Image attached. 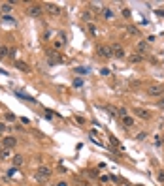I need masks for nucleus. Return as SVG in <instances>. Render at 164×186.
Instances as JSON below:
<instances>
[{
  "label": "nucleus",
  "instance_id": "obj_1",
  "mask_svg": "<svg viewBox=\"0 0 164 186\" xmlns=\"http://www.w3.org/2000/svg\"><path fill=\"white\" fill-rule=\"evenodd\" d=\"M42 13H44V6L42 4H30V6H28V15L34 17V19L40 17Z\"/></svg>",
  "mask_w": 164,
  "mask_h": 186
},
{
  "label": "nucleus",
  "instance_id": "obj_2",
  "mask_svg": "<svg viewBox=\"0 0 164 186\" xmlns=\"http://www.w3.org/2000/svg\"><path fill=\"white\" fill-rule=\"evenodd\" d=\"M147 94L153 96V98H159V96H164V87L162 85H151L147 88Z\"/></svg>",
  "mask_w": 164,
  "mask_h": 186
},
{
  "label": "nucleus",
  "instance_id": "obj_3",
  "mask_svg": "<svg viewBox=\"0 0 164 186\" xmlns=\"http://www.w3.org/2000/svg\"><path fill=\"white\" fill-rule=\"evenodd\" d=\"M98 57H102V58H109V57H113V51H111V45H98Z\"/></svg>",
  "mask_w": 164,
  "mask_h": 186
},
{
  "label": "nucleus",
  "instance_id": "obj_4",
  "mask_svg": "<svg viewBox=\"0 0 164 186\" xmlns=\"http://www.w3.org/2000/svg\"><path fill=\"white\" fill-rule=\"evenodd\" d=\"M49 177H51V169H49V167H40V169L36 171V179H38L40 182H42V181H47Z\"/></svg>",
  "mask_w": 164,
  "mask_h": 186
},
{
  "label": "nucleus",
  "instance_id": "obj_5",
  "mask_svg": "<svg viewBox=\"0 0 164 186\" xmlns=\"http://www.w3.org/2000/svg\"><path fill=\"white\" fill-rule=\"evenodd\" d=\"M136 53L138 55H145V53H149V43H147V40H142V41H138L136 43Z\"/></svg>",
  "mask_w": 164,
  "mask_h": 186
},
{
  "label": "nucleus",
  "instance_id": "obj_6",
  "mask_svg": "<svg viewBox=\"0 0 164 186\" xmlns=\"http://www.w3.org/2000/svg\"><path fill=\"white\" fill-rule=\"evenodd\" d=\"M2 145H4V149H13L17 145V139H15L13 135H6L4 139H2Z\"/></svg>",
  "mask_w": 164,
  "mask_h": 186
},
{
  "label": "nucleus",
  "instance_id": "obj_7",
  "mask_svg": "<svg viewBox=\"0 0 164 186\" xmlns=\"http://www.w3.org/2000/svg\"><path fill=\"white\" fill-rule=\"evenodd\" d=\"M47 62H49L51 66H55V64L61 62V57H58V53H55V51H47Z\"/></svg>",
  "mask_w": 164,
  "mask_h": 186
},
{
  "label": "nucleus",
  "instance_id": "obj_8",
  "mask_svg": "<svg viewBox=\"0 0 164 186\" xmlns=\"http://www.w3.org/2000/svg\"><path fill=\"white\" fill-rule=\"evenodd\" d=\"M44 10H47L51 15H61V13H62V10L58 8L57 4H45V6H44Z\"/></svg>",
  "mask_w": 164,
  "mask_h": 186
},
{
  "label": "nucleus",
  "instance_id": "obj_9",
  "mask_svg": "<svg viewBox=\"0 0 164 186\" xmlns=\"http://www.w3.org/2000/svg\"><path fill=\"white\" fill-rule=\"evenodd\" d=\"M111 51H113V57H117V58H123V57H125V49H123L119 43H113V45H111Z\"/></svg>",
  "mask_w": 164,
  "mask_h": 186
},
{
  "label": "nucleus",
  "instance_id": "obj_10",
  "mask_svg": "<svg viewBox=\"0 0 164 186\" xmlns=\"http://www.w3.org/2000/svg\"><path fill=\"white\" fill-rule=\"evenodd\" d=\"M134 113H136L140 118H143V121H149V118H151L149 109H142V107H138V109H134Z\"/></svg>",
  "mask_w": 164,
  "mask_h": 186
},
{
  "label": "nucleus",
  "instance_id": "obj_11",
  "mask_svg": "<svg viewBox=\"0 0 164 186\" xmlns=\"http://www.w3.org/2000/svg\"><path fill=\"white\" fill-rule=\"evenodd\" d=\"M64 45H66V36H64V32H61L58 40H55V49H62Z\"/></svg>",
  "mask_w": 164,
  "mask_h": 186
},
{
  "label": "nucleus",
  "instance_id": "obj_12",
  "mask_svg": "<svg viewBox=\"0 0 164 186\" xmlns=\"http://www.w3.org/2000/svg\"><path fill=\"white\" fill-rule=\"evenodd\" d=\"M13 57V49H10L8 45H0V58H6V57Z\"/></svg>",
  "mask_w": 164,
  "mask_h": 186
},
{
  "label": "nucleus",
  "instance_id": "obj_13",
  "mask_svg": "<svg viewBox=\"0 0 164 186\" xmlns=\"http://www.w3.org/2000/svg\"><path fill=\"white\" fill-rule=\"evenodd\" d=\"M11 162H13V167H21L23 164H25V156L23 154H15L13 158H11Z\"/></svg>",
  "mask_w": 164,
  "mask_h": 186
},
{
  "label": "nucleus",
  "instance_id": "obj_14",
  "mask_svg": "<svg viewBox=\"0 0 164 186\" xmlns=\"http://www.w3.org/2000/svg\"><path fill=\"white\" fill-rule=\"evenodd\" d=\"M121 124L125 126V128H132V126H134V118L126 115V117H123V118H121Z\"/></svg>",
  "mask_w": 164,
  "mask_h": 186
},
{
  "label": "nucleus",
  "instance_id": "obj_15",
  "mask_svg": "<svg viewBox=\"0 0 164 186\" xmlns=\"http://www.w3.org/2000/svg\"><path fill=\"white\" fill-rule=\"evenodd\" d=\"M0 10H2V13H4V15H8L10 11L13 10V4H11V2H4L2 6H0Z\"/></svg>",
  "mask_w": 164,
  "mask_h": 186
},
{
  "label": "nucleus",
  "instance_id": "obj_16",
  "mask_svg": "<svg viewBox=\"0 0 164 186\" xmlns=\"http://www.w3.org/2000/svg\"><path fill=\"white\" fill-rule=\"evenodd\" d=\"M15 66H17V68H19L21 71H30L28 64H27V62H23V60H17V62H15Z\"/></svg>",
  "mask_w": 164,
  "mask_h": 186
},
{
  "label": "nucleus",
  "instance_id": "obj_17",
  "mask_svg": "<svg viewBox=\"0 0 164 186\" xmlns=\"http://www.w3.org/2000/svg\"><path fill=\"white\" fill-rule=\"evenodd\" d=\"M10 149H2V151H0V160H10Z\"/></svg>",
  "mask_w": 164,
  "mask_h": 186
},
{
  "label": "nucleus",
  "instance_id": "obj_18",
  "mask_svg": "<svg viewBox=\"0 0 164 186\" xmlns=\"http://www.w3.org/2000/svg\"><path fill=\"white\" fill-rule=\"evenodd\" d=\"M102 13H104V17H106V19H109V21L115 17V15H113V11H111L109 8H104V10H102Z\"/></svg>",
  "mask_w": 164,
  "mask_h": 186
},
{
  "label": "nucleus",
  "instance_id": "obj_19",
  "mask_svg": "<svg viewBox=\"0 0 164 186\" xmlns=\"http://www.w3.org/2000/svg\"><path fill=\"white\" fill-rule=\"evenodd\" d=\"M142 60H143V57H142V55H138V53L130 57V62H132V64H138V62H142Z\"/></svg>",
  "mask_w": 164,
  "mask_h": 186
},
{
  "label": "nucleus",
  "instance_id": "obj_20",
  "mask_svg": "<svg viewBox=\"0 0 164 186\" xmlns=\"http://www.w3.org/2000/svg\"><path fill=\"white\" fill-rule=\"evenodd\" d=\"M126 32H128V34H132V36H140V30H138L136 26H132V25L126 28Z\"/></svg>",
  "mask_w": 164,
  "mask_h": 186
},
{
  "label": "nucleus",
  "instance_id": "obj_21",
  "mask_svg": "<svg viewBox=\"0 0 164 186\" xmlns=\"http://www.w3.org/2000/svg\"><path fill=\"white\" fill-rule=\"evenodd\" d=\"M2 21L8 23V25H15V19H13V17H10V15H2Z\"/></svg>",
  "mask_w": 164,
  "mask_h": 186
},
{
  "label": "nucleus",
  "instance_id": "obj_22",
  "mask_svg": "<svg viewBox=\"0 0 164 186\" xmlns=\"http://www.w3.org/2000/svg\"><path fill=\"white\" fill-rule=\"evenodd\" d=\"M87 175H89L91 179H98V171H96V169H91L89 173H87Z\"/></svg>",
  "mask_w": 164,
  "mask_h": 186
},
{
  "label": "nucleus",
  "instance_id": "obj_23",
  "mask_svg": "<svg viewBox=\"0 0 164 186\" xmlns=\"http://www.w3.org/2000/svg\"><path fill=\"white\" fill-rule=\"evenodd\" d=\"M6 121L13 122V121H15V115H13V113H6Z\"/></svg>",
  "mask_w": 164,
  "mask_h": 186
},
{
  "label": "nucleus",
  "instance_id": "obj_24",
  "mask_svg": "<svg viewBox=\"0 0 164 186\" xmlns=\"http://www.w3.org/2000/svg\"><path fill=\"white\" fill-rule=\"evenodd\" d=\"M15 173H17V167H10L8 169V177H13Z\"/></svg>",
  "mask_w": 164,
  "mask_h": 186
},
{
  "label": "nucleus",
  "instance_id": "obj_25",
  "mask_svg": "<svg viewBox=\"0 0 164 186\" xmlns=\"http://www.w3.org/2000/svg\"><path fill=\"white\" fill-rule=\"evenodd\" d=\"M117 113H119V117H121V118H123V117H126V109H125V107H121V109L117 111Z\"/></svg>",
  "mask_w": 164,
  "mask_h": 186
},
{
  "label": "nucleus",
  "instance_id": "obj_26",
  "mask_svg": "<svg viewBox=\"0 0 164 186\" xmlns=\"http://www.w3.org/2000/svg\"><path fill=\"white\" fill-rule=\"evenodd\" d=\"M6 130H10V128H8L4 122H0V134H2V132H6Z\"/></svg>",
  "mask_w": 164,
  "mask_h": 186
},
{
  "label": "nucleus",
  "instance_id": "obj_27",
  "mask_svg": "<svg viewBox=\"0 0 164 186\" xmlns=\"http://www.w3.org/2000/svg\"><path fill=\"white\" fill-rule=\"evenodd\" d=\"M74 85H75V87H83V79H75Z\"/></svg>",
  "mask_w": 164,
  "mask_h": 186
},
{
  "label": "nucleus",
  "instance_id": "obj_28",
  "mask_svg": "<svg viewBox=\"0 0 164 186\" xmlns=\"http://www.w3.org/2000/svg\"><path fill=\"white\" fill-rule=\"evenodd\" d=\"M45 117H47L49 121H51V118H53V111H49V109H47V111H45Z\"/></svg>",
  "mask_w": 164,
  "mask_h": 186
},
{
  "label": "nucleus",
  "instance_id": "obj_29",
  "mask_svg": "<svg viewBox=\"0 0 164 186\" xmlns=\"http://www.w3.org/2000/svg\"><path fill=\"white\" fill-rule=\"evenodd\" d=\"M75 71H78V74H87L85 68H75Z\"/></svg>",
  "mask_w": 164,
  "mask_h": 186
},
{
  "label": "nucleus",
  "instance_id": "obj_30",
  "mask_svg": "<svg viewBox=\"0 0 164 186\" xmlns=\"http://www.w3.org/2000/svg\"><path fill=\"white\" fill-rule=\"evenodd\" d=\"M83 19H91V11H85V13H83Z\"/></svg>",
  "mask_w": 164,
  "mask_h": 186
},
{
  "label": "nucleus",
  "instance_id": "obj_31",
  "mask_svg": "<svg viewBox=\"0 0 164 186\" xmlns=\"http://www.w3.org/2000/svg\"><path fill=\"white\" fill-rule=\"evenodd\" d=\"M100 74H102V75H108V74H109V70H106V68H102V70H100Z\"/></svg>",
  "mask_w": 164,
  "mask_h": 186
},
{
  "label": "nucleus",
  "instance_id": "obj_32",
  "mask_svg": "<svg viewBox=\"0 0 164 186\" xmlns=\"http://www.w3.org/2000/svg\"><path fill=\"white\" fill-rule=\"evenodd\" d=\"M142 139H145V134L142 132V134H138V141H142Z\"/></svg>",
  "mask_w": 164,
  "mask_h": 186
},
{
  "label": "nucleus",
  "instance_id": "obj_33",
  "mask_svg": "<svg viewBox=\"0 0 164 186\" xmlns=\"http://www.w3.org/2000/svg\"><path fill=\"white\" fill-rule=\"evenodd\" d=\"M159 181H160V182H164V171H160V175H159Z\"/></svg>",
  "mask_w": 164,
  "mask_h": 186
},
{
  "label": "nucleus",
  "instance_id": "obj_34",
  "mask_svg": "<svg viewBox=\"0 0 164 186\" xmlns=\"http://www.w3.org/2000/svg\"><path fill=\"white\" fill-rule=\"evenodd\" d=\"M57 186H68V182L66 181H61V182H57Z\"/></svg>",
  "mask_w": 164,
  "mask_h": 186
},
{
  "label": "nucleus",
  "instance_id": "obj_35",
  "mask_svg": "<svg viewBox=\"0 0 164 186\" xmlns=\"http://www.w3.org/2000/svg\"><path fill=\"white\" fill-rule=\"evenodd\" d=\"M159 107H164V98H160V100H159Z\"/></svg>",
  "mask_w": 164,
  "mask_h": 186
},
{
  "label": "nucleus",
  "instance_id": "obj_36",
  "mask_svg": "<svg viewBox=\"0 0 164 186\" xmlns=\"http://www.w3.org/2000/svg\"><path fill=\"white\" fill-rule=\"evenodd\" d=\"M160 128H164V121H162V122H160Z\"/></svg>",
  "mask_w": 164,
  "mask_h": 186
},
{
  "label": "nucleus",
  "instance_id": "obj_37",
  "mask_svg": "<svg viewBox=\"0 0 164 186\" xmlns=\"http://www.w3.org/2000/svg\"><path fill=\"white\" fill-rule=\"evenodd\" d=\"M2 149H4V145H2V143H0V151H2Z\"/></svg>",
  "mask_w": 164,
  "mask_h": 186
},
{
  "label": "nucleus",
  "instance_id": "obj_38",
  "mask_svg": "<svg viewBox=\"0 0 164 186\" xmlns=\"http://www.w3.org/2000/svg\"><path fill=\"white\" fill-rule=\"evenodd\" d=\"M0 17H2V10H0Z\"/></svg>",
  "mask_w": 164,
  "mask_h": 186
}]
</instances>
